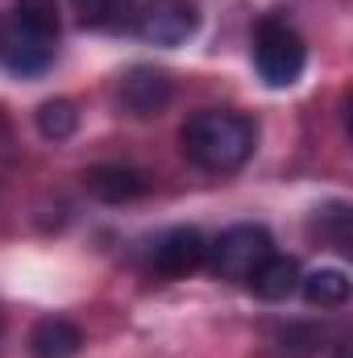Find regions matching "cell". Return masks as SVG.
<instances>
[{"label":"cell","mask_w":353,"mask_h":358,"mask_svg":"<svg viewBox=\"0 0 353 358\" xmlns=\"http://www.w3.org/2000/svg\"><path fill=\"white\" fill-rule=\"evenodd\" d=\"M258 129L250 117L229 108H204L183 125V155L204 171H237L250 163Z\"/></svg>","instance_id":"1"},{"label":"cell","mask_w":353,"mask_h":358,"mask_svg":"<svg viewBox=\"0 0 353 358\" xmlns=\"http://www.w3.org/2000/svg\"><path fill=\"white\" fill-rule=\"evenodd\" d=\"M303 63H308V46L303 38L283 25V21H262L258 34H254V67L270 88H291L299 76H303Z\"/></svg>","instance_id":"2"},{"label":"cell","mask_w":353,"mask_h":358,"mask_svg":"<svg viewBox=\"0 0 353 358\" xmlns=\"http://www.w3.org/2000/svg\"><path fill=\"white\" fill-rule=\"evenodd\" d=\"M270 255H274V246H270V234L262 225H233L208 246L212 271L220 279H237V283H246Z\"/></svg>","instance_id":"3"},{"label":"cell","mask_w":353,"mask_h":358,"mask_svg":"<svg viewBox=\"0 0 353 358\" xmlns=\"http://www.w3.org/2000/svg\"><path fill=\"white\" fill-rule=\"evenodd\" d=\"M54 42L59 38L38 34V29L21 25L17 17H4L0 21V63L13 76H42L54 63Z\"/></svg>","instance_id":"4"},{"label":"cell","mask_w":353,"mask_h":358,"mask_svg":"<svg viewBox=\"0 0 353 358\" xmlns=\"http://www.w3.org/2000/svg\"><path fill=\"white\" fill-rule=\"evenodd\" d=\"M200 29V8L195 0H146L137 17V34L154 46H179Z\"/></svg>","instance_id":"5"},{"label":"cell","mask_w":353,"mask_h":358,"mask_svg":"<svg viewBox=\"0 0 353 358\" xmlns=\"http://www.w3.org/2000/svg\"><path fill=\"white\" fill-rule=\"evenodd\" d=\"M171 76L154 67H129L117 84V104L129 117H158L171 104Z\"/></svg>","instance_id":"6"},{"label":"cell","mask_w":353,"mask_h":358,"mask_svg":"<svg viewBox=\"0 0 353 358\" xmlns=\"http://www.w3.org/2000/svg\"><path fill=\"white\" fill-rule=\"evenodd\" d=\"M208 259V242H204V234L200 229H191V225H179V229H167L158 242H154V271L158 275H167V279H183V275H191V271L200 267Z\"/></svg>","instance_id":"7"},{"label":"cell","mask_w":353,"mask_h":358,"mask_svg":"<svg viewBox=\"0 0 353 358\" xmlns=\"http://www.w3.org/2000/svg\"><path fill=\"white\" fill-rule=\"evenodd\" d=\"M84 346V334L67 317H42L29 334V358H75Z\"/></svg>","instance_id":"8"},{"label":"cell","mask_w":353,"mask_h":358,"mask_svg":"<svg viewBox=\"0 0 353 358\" xmlns=\"http://www.w3.org/2000/svg\"><path fill=\"white\" fill-rule=\"evenodd\" d=\"M88 192L91 196H100V200H108V204H125V200H137V196H146L150 192V179L142 176V171H133V167H91L88 176Z\"/></svg>","instance_id":"9"},{"label":"cell","mask_w":353,"mask_h":358,"mask_svg":"<svg viewBox=\"0 0 353 358\" xmlns=\"http://www.w3.org/2000/svg\"><path fill=\"white\" fill-rule=\"evenodd\" d=\"M299 279H303V275H299V263H295V259H287V255H270V259H266L246 283L254 287L258 300L278 304V300H287V296L299 292Z\"/></svg>","instance_id":"10"},{"label":"cell","mask_w":353,"mask_h":358,"mask_svg":"<svg viewBox=\"0 0 353 358\" xmlns=\"http://www.w3.org/2000/svg\"><path fill=\"white\" fill-rule=\"evenodd\" d=\"M299 287H303V300H308L312 308H341V304L350 300V279H345V271H312V275L299 279Z\"/></svg>","instance_id":"11"},{"label":"cell","mask_w":353,"mask_h":358,"mask_svg":"<svg viewBox=\"0 0 353 358\" xmlns=\"http://www.w3.org/2000/svg\"><path fill=\"white\" fill-rule=\"evenodd\" d=\"M38 129H42V138H50V142H67V138L80 129V108H75V100H46V104L38 108Z\"/></svg>","instance_id":"12"},{"label":"cell","mask_w":353,"mask_h":358,"mask_svg":"<svg viewBox=\"0 0 353 358\" xmlns=\"http://www.w3.org/2000/svg\"><path fill=\"white\" fill-rule=\"evenodd\" d=\"M8 17H17L21 25L38 29L46 38H59V0H17Z\"/></svg>","instance_id":"13"},{"label":"cell","mask_w":353,"mask_h":358,"mask_svg":"<svg viewBox=\"0 0 353 358\" xmlns=\"http://www.w3.org/2000/svg\"><path fill=\"white\" fill-rule=\"evenodd\" d=\"M312 346H320V334L308 329V325H291L287 338H283V355L287 358H308L312 355Z\"/></svg>","instance_id":"14"},{"label":"cell","mask_w":353,"mask_h":358,"mask_svg":"<svg viewBox=\"0 0 353 358\" xmlns=\"http://www.w3.org/2000/svg\"><path fill=\"white\" fill-rule=\"evenodd\" d=\"M71 4H75V13H80L88 25H96V21H104V17L112 13L117 0H71Z\"/></svg>","instance_id":"15"},{"label":"cell","mask_w":353,"mask_h":358,"mask_svg":"<svg viewBox=\"0 0 353 358\" xmlns=\"http://www.w3.org/2000/svg\"><path fill=\"white\" fill-rule=\"evenodd\" d=\"M8 155H13V129H8V121L0 113V163H8Z\"/></svg>","instance_id":"16"},{"label":"cell","mask_w":353,"mask_h":358,"mask_svg":"<svg viewBox=\"0 0 353 358\" xmlns=\"http://www.w3.org/2000/svg\"><path fill=\"white\" fill-rule=\"evenodd\" d=\"M337 358H350V346H345V342H341V346H337Z\"/></svg>","instance_id":"17"}]
</instances>
